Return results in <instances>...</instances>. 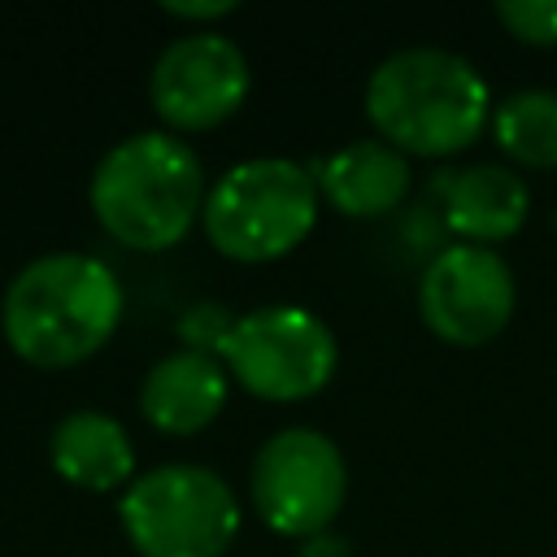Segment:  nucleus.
<instances>
[{
    "mask_svg": "<svg viewBox=\"0 0 557 557\" xmlns=\"http://www.w3.org/2000/svg\"><path fill=\"white\" fill-rule=\"evenodd\" d=\"M513 305H518L513 270L496 248L448 244L422 265L418 278L422 326L453 348H479L496 339L509 326Z\"/></svg>",
    "mask_w": 557,
    "mask_h": 557,
    "instance_id": "9",
    "label": "nucleus"
},
{
    "mask_svg": "<svg viewBox=\"0 0 557 557\" xmlns=\"http://www.w3.org/2000/svg\"><path fill=\"white\" fill-rule=\"evenodd\" d=\"M318 200V178L300 161L248 157L209 187L200 226L222 257L261 265L309 239Z\"/></svg>",
    "mask_w": 557,
    "mask_h": 557,
    "instance_id": "4",
    "label": "nucleus"
},
{
    "mask_svg": "<svg viewBox=\"0 0 557 557\" xmlns=\"http://www.w3.org/2000/svg\"><path fill=\"white\" fill-rule=\"evenodd\" d=\"M296 557H352V544L339 531H318V535L300 540V553Z\"/></svg>",
    "mask_w": 557,
    "mask_h": 557,
    "instance_id": "18",
    "label": "nucleus"
},
{
    "mask_svg": "<svg viewBox=\"0 0 557 557\" xmlns=\"http://www.w3.org/2000/svg\"><path fill=\"white\" fill-rule=\"evenodd\" d=\"M248 492L270 531L309 540L331 531L339 518L348 496V466L331 435L313 426H283L257 448Z\"/></svg>",
    "mask_w": 557,
    "mask_h": 557,
    "instance_id": "7",
    "label": "nucleus"
},
{
    "mask_svg": "<svg viewBox=\"0 0 557 557\" xmlns=\"http://www.w3.org/2000/svg\"><path fill=\"white\" fill-rule=\"evenodd\" d=\"M440 196H444V226L461 244H483V248L518 235L531 213V187L522 183V174L492 161L448 170Z\"/></svg>",
    "mask_w": 557,
    "mask_h": 557,
    "instance_id": "11",
    "label": "nucleus"
},
{
    "mask_svg": "<svg viewBox=\"0 0 557 557\" xmlns=\"http://www.w3.org/2000/svg\"><path fill=\"white\" fill-rule=\"evenodd\" d=\"M205 165L174 131H135L113 144L87 183L96 222L135 252H165L205 213Z\"/></svg>",
    "mask_w": 557,
    "mask_h": 557,
    "instance_id": "3",
    "label": "nucleus"
},
{
    "mask_svg": "<svg viewBox=\"0 0 557 557\" xmlns=\"http://www.w3.org/2000/svg\"><path fill=\"white\" fill-rule=\"evenodd\" d=\"M496 148L527 170H557V91L522 87L492 109Z\"/></svg>",
    "mask_w": 557,
    "mask_h": 557,
    "instance_id": "14",
    "label": "nucleus"
},
{
    "mask_svg": "<svg viewBox=\"0 0 557 557\" xmlns=\"http://www.w3.org/2000/svg\"><path fill=\"white\" fill-rule=\"evenodd\" d=\"M248 91H252L248 57L231 35L218 30H191L170 39L148 74L152 113L174 135L222 126L226 117L239 113Z\"/></svg>",
    "mask_w": 557,
    "mask_h": 557,
    "instance_id": "8",
    "label": "nucleus"
},
{
    "mask_svg": "<svg viewBox=\"0 0 557 557\" xmlns=\"http://www.w3.org/2000/svg\"><path fill=\"white\" fill-rule=\"evenodd\" d=\"M492 13L522 44H535V48L557 44V0H496Z\"/></svg>",
    "mask_w": 557,
    "mask_h": 557,
    "instance_id": "15",
    "label": "nucleus"
},
{
    "mask_svg": "<svg viewBox=\"0 0 557 557\" xmlns=\"http://www.w3.org/2000/svg\"><path fill=\"white\" fill-rule=\"evenodd\" d=\"M231 374L222 357L174 348L157 357L139 383V413L161 435H196L226 409Z\"/></svg>",
    "mask_w": 557,
    "mask_h": 557,
    "instance_id": "10",
    "label": "nucleus"
},
{
    "mask_svg": "<svg viewBox=\"0 0 557 557\" xmlns=\"http://www.w3.org/2000/svg\"><path fill=\"white\" fill-rule=\"evenodd\" d=\"M239 4L235 0H161V13L178 17V22H218V17H231Z\"/></svg>",
    "mask_w": 557,
    "mask_h": 557,
    "instance_id": "17",
    "label": "nucleus"
},
{
    "mask_svg": "<svg viewBox=\"0 0 557 557\" xmlns=\"http://www.w3.org/2000/svg\"><path fill=\"white\" fill-rule=\"evenodd\" d=\"M222 366L231 383L270 405H292L318 396L339 366L335 331L305 305H261L235 318Z\"/></svg>",
    "mask_w": 557,
    "mask_h": 557,
    "instance_id": "6",
    "label": "nucleus"
},
{
    "mask_svg": "<svg viewBox=\"0 0 557 557\" xmlns=\"http://www.w3.org/2000/svg\"><path fill=\"white\" fill-rule=\"evenodd\" d=\"M122 305V283L100 257L48 252L9 278L0 300V331L26 366L70 370L113 339Z\"/></svg>",
    "mask_w": 557,
    "mask_h": 557,
    "instance_id": "1",
    "label": "nucleus"
},
{
    "mask_svg": "<svg viewBox=\"0 0 557 557\" xmlns=\"http://www.w3.org/2000/svg\"><path fill=\"white\" fill-rule=\"evenodd\" d=\"M231 326H235V318L218 300H196V305H187L178 313V339H183V348H196V352H213L218 357L226 335H231Z\"/></svg>",
    "mask_w": 557,
    "mask_h": 557,
    "instance_id": "16",
    "label": "nucleus"
},
{
    "mask_svg": "<svg viewBox=\"0 0 557 557\" xmlns=\"http://www.w3.org/2000/svg\"><path fill=\"white\" fill-rule=\"evenodd\" d=\"M492 87L453 48H400L366 78V117L405 157H453L492 122Z\"/></svg>",
    "mask_w": 557,
    "mask_h": 557,
    "instance_id": "2",
    "label": "nucleus"
},
{
    "mask_svg": "<svg viewBox=\"0 0 557 557\" xmlns=\"http://www.w3.org/2000/svg\"><path fill=\"white\" fill-rule=\"evenodd\" d=\"M318 191L344 218H383L392 213L413 183L409 157L387 139H352L318 161Z\"/></svg>",
    "mask_w": 557,
    "mask_h": 557,
    "instance_id": "12",
    "label": "nucleus"
},
{
    "mask_svg": "<svg viewBox=\"0 0 557 557\" xmlns=\"http://www.w3.org/2000/svg\"><path fill=\"white\" fill-rule=\"evenodd\" d=\"M52 470L87 492L131 487L135 479V444L126 426L104 409H74L48 435Z\"/></svg>",
    "mask_w": 557,
    "mask_h": 557,
    "instance_id": "13",
    "label": "nucleus"
},
{
    "mask_svg": "<svg viewBox=\"0 0 557 557\" xmlns=\"http://www.w3.org/2000/svg\"><path fill=\"white\" fill-rule=\"evenodd\" d=\"M117 518L139 557H226L239 535L231 483L191 461H165L131 479Z\"/></svg>",
    "mask_w": 557,
    "mask_h": 557,
    "instance_id": "5",
    "label": "nucleus"
}]
</instances>
